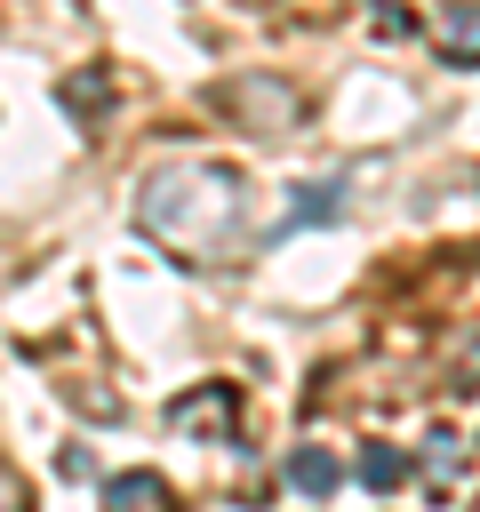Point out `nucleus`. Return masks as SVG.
<instances>
[{
    "instance_id": "1",
    "label": "nucleus",
    "mask_w": 480,
    "mask_h": 512,
    "mask_svg": "<svg viewBox=\"0 0 480 512\" xmlns=\"http://www.w3.org/2000/svg\"><path fill=\"white\" fill-rule=\"evenodd\" d=\"M136 232L176 264H224L248 240V176L224 160H160L136 184Z\"/></svg>"
},
{
    "instance_id": "2",
    "label": "nucleus",
    "mask_w": 480,
    "mask_h": 512,
    "mask_svg": "<svg viewBox=\"0 0 480 512\" xmlns=\"http://www.w3.org/2000/svg\"><path fill=\"white\" fill-rule=\"evenodd\" d=\"M216 112H224L232 128H248V136H288V128L304 120V96H296L280 72H232V80L216 88Z\"/></svg>"
},
{
    "instance_id": "3",
    "label": "nucleus",
    "mask_w": 480,
    "mask_h": 512,
    "mask_svg": "<svg viewBox=\"0 0 480 512\" xmlns=\"http://www.w3.org/2000/svg\"><path fill=\"white\" fill-rule=\"evenodd\" d=\"M232 424H240V384H192V392L168 400V432H208V440H224Z\"/></svg>"
},
{
    "instance_id": "4",
    "label": "nucleus",
    "mask_w": 480,
    "mask_h": 512,
    "mask_svg": "<svg viewBox=\"0 0 480 512\" xmlns=\"http://www.w3.org/2000/svg\"><path fill=\"white\" fill-rule=\"evenodd\" d=\"M432 40H440V56H448V64H480V8H472V0H448Z\"/></svg>"
},
{
    "instance_id": "5",
    "label": "nucleus",
    "mask_w": 480,
    "mask_h": 512,
    "mask_svg": "<svg viewBox=\"0 0 480 512\" xmlns=\"http://www.w3.org/2000/svg\"><path fill=\"white\" fill-rule=\"evenodd\" d=\"M104 512H176V496H168L160 472H120V480L104 488Z\"/></svg>"
},
{
    "instance_id": "6",
    "label": "nucleus",
    "mask_w": 480,
    "mask_h": 512,
    "mask_svg": "<svg viewBox=\"0 0 480 512\" xmlns=\"http://www.w3.org/2000/svg\"><path fill=\"white\" fill-rule=\"evenodd\" d=\"M336 480H344V456L336 448H296L288 456V488L296 496H336Z\"/></svg>"
},
{
    "instance_id": "7",
    "label": "nucleus",
    "mask_w": 480,
    "mask_h": 512,
    "mask_svg": "<svg viewBox=\"0 0 480 512\" xmlns=\"http://www.w3.org/2000/svg\"><path fill=\"white\" fill-rule=\"evenodd\" d=\"M56 96H64V112H72L80 128H96V120L112 112V80H104V72H72V80H64Z\"/></svg>"
},
{
    "instance_id": "8",
    "label": "nucleus",
    "mask_w": 480,
    "mask_h": 512,
    "mask_svg": "<svg viewBox=\"0 0 480 512\" xmlns=\"http://www.w3.org/2000/svg\"><path fill=\"white\" fill-rule=\"evenodd\" d=\"M352 200H344V184H296V200H288V224H336Z\"/></svg>"
},
{
    "instance_id": "9",
    "label": "nucleus",
    "mask_w": 480,
    "mask_h": 512,
    "mask_svg": "<svg viewBox=\"0 0 480 512\" xmlns=\"http://www.w3.org/2000/svg\"><path fill=\"white\" fill-rule=\"evenodd\" d=\"M400 480H408V456H400L392 440H368V448H360V488H376V496H392Z\"/></svg>"
},
{
    "instance_id": "10",
    "label": "nucleus",
    "mask_w": 480,
    "mask_h": 512,
    "mask_svg": "<svg viewBox=\"0 0 480 512\" xmlns=\"http://www.w3.org/2000/svg\"><path fill=\"white\" fill-rule=\"evenodd\" d=\"M456 464H464V440H456L448 424H432V432H424V472H432V488H448Z\"/></svg>"
},
{
    "instance_id": "11",
    "label": "nucleus",
    "mask_w": 480,
    "mask_h": 512,
    "mask_svg": "<svg viewBox=\"0 0 480 512\" xmlns=\"http://www.w3.org/2000/svg\"><path fill=\"white\" fill-rule=\"evenodd\" d=\"M448 392H464V400L480 392V344H464V352H456V384H448Z\"/></svg>"
},
{
    "instance_id": "12",
    "label": "nucleus",
    "mask_w": 480,
    "mask_h": 512,
    "mask_svg": "<svg viewBox=\"0 0 480 512\" xmlns=\"http://www.w3.org/2000/svg\"><path fill=\"white\" fill-rule=\"evenodd\" d=\"M0 512H16V488H8V480H0Z\"/></svg>"
},
{
    "instance_id": "13",
    "label": "nucleus",
    "mask_w": 480,
    "mask_h": 512,
    "mask_svg": "<svg viewBox=\"0 0 480 512\" xmlns=\"http://www.w3.org/2000/svg\"><path fill=\"white\" fill-rule=\"evenodd\" d=\"M472 512H480V496H472Z\"/></svg>"
}]
</instances>
